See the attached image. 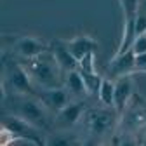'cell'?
I'll list each match as a JSON object with an SVG mask.
<instances>
[{
	"label": "cell",
	"instance_id": "obj_1",
	"mask_svg": "<svg viewBox=\"0 0 146 146\" xmlns=\"http://www.w3.org/2000/svg\"><path fill=\"white\" fill-rule=\"evenodd\" d=\"M4 113H11L21 117L30 123L40 127L42 131H52V115L44 106V103L36 98V94H25V92H9L2 94Z\"/></svg>",
	"mask_w": 146,
	"mask_h": 146
},
{
	"label": "cell",
	"instance_id": "obj_2",
	"mask_svg": "<svg viewBox=\"0 0 146 146\" xmlns=\"http://www.w3.org/2000/svg\"><path fill=\"white\" fill-rule=\"evenodd\" d=\"M23 64L26 66L36 89H50V87H61L63 85L64 71L58 64L50 49L45 50L44 54H40V56L33 58V59L23 61Z\"/></svg>",
	"mask_w": 146,
	"mask_h": 146
},
{
	"label": "cell",
	"instance_id": "obj_3",
	"mask_svg": "<svg viewBox=\"0 0 146 146\" xmlns=\"http://www.w3.org/2000/svg\"><path fill=\"white\" fill-rule=\"evenodd\" d=\"M2 90L4 94L9 92H25V94H35L36 85L33 84L26 66L21 59H17L12 54L4 56V66H2Z\"/></svg>",
	"mask_w": 146,
	"mask_h": 146
},
{
	"label": "cell",
	"instance_id": "obj_4",
	"mask_svg": "<svg viewBox=\"0 0 146 146\" xmlns=\"http://www.w3.org/2000/svg\"><path fill=\"white\" fill-rule=\"evenodd\" d=\"M120 115L115 108L103 106V108H87L84 113V125L87 129V134L92 137H103L111 134L117 127V120Z\"/></svg>",
	"mask_w": 146,
	"mask_h": 146
},
{
	"label": "cell",
	"instance_id": "obj_5",
	"mask_svg": "<svg viewBox=\"0 0 146 146\" xmlns=\"http://www.w3.org/2000/svg\"><path fill=\"white\" fill-rule=\"evenodd\" d=\"M4 131L7 134L12 136V141H23L28 144H45L44 139V132L40 127H36L33 123H30L28 120L21 118V117H16L11 113H4Z\"/></svg>",
	"mask_w": 146,
	"mask_h": 146
},
{
	"label": "cell",
	"instance_id": "obj_6",
	"mask_svg": "<svg viewBox=\"0 0 146 146\" xmlns=\"http://www.w3.org/2000/svg\"><path fill=\"white\" fill-rule=\"evenodd\" d=\"M87 101L85 99H71L63 110L52 117V127L56 131H70L77 127L80 120L84 118V113L87 110Z\"/></svg>",
	"mask_w": 146,
	"mask_h": 146
},
{
	"label": "cell",
	"instance_id": "obj_7",
	"mask_svg": "<svg viewBox=\"0 0 146 146\" xmlns=\"http://www.w3.org/2000/svg\"><path fill=\"white\" fill-rule=\"evenodd\" d=\"M49 49H50V44L36 38V36H31V35H23V36H17L12 42L11 54L21 61H26V59H33L36 56H40V54H44Z\"/></svg>",
	"mask_w": 146,
	"mask_h": 146
},
{
	"label": "cell",
	"instance_id": "obj_8",
	"mask_svg": "<svg viewBox=\"0 0 146 146\" xmlns=\"http://www.w3.org/2000/svg\"><path fill=\"white\" fill-rule=\"evenodd\" d=\"M35 94H36V98L44 103V106L50 111L52 117L56 115L59 110H63L73 99L64 85H61V87H50V89H36Z\"/></svg>",
	"mask_w": 146,
	"mask_h": 146
},
{
	"label": "cell",
	"instance_id": "obj_9",
	"mask_svg": "<svg viewBox=\"0 0 146 146\" xmlns=\"http://www.w3.org/2000/svg\"><path fill=\"white\" fill-rule=\"evenodd\" d=\"M134 71H136V54L132 49H129L127 52L113 56V59L106 66V77L117 80L125 75H132Z\"/></svg>",
	"mask_w": 146,
	"mask_h": 146
},
{
	"label": "cell",
	"instance_id": "obj_10",
	"mask_svg": "<svg viewBox=\"0 0 146 146\" xmlns=\"http://www.w3.org/2000/svg\"><path fill=\"white\" fill-rule=\"evenodd\" d=\"M132 85L134 84L131 75H125L115 80V110L120 117L132 99Z\"/></svg>",
	"mask_w": 146,
	"mask_h": 146
},
{
	"label": "cell",
	"instance_id": "obj_11",
	"mask_svg": "<svg viewBox=\"0 0 146 146\" xmlns=\"http://www.w3.org/2000/svg\"><path fill=\"white\" fill-rule=\"evenodd\" d=\"M50 52L54 54L58 64L61 66L63 71H71V70H78V59L71 54V50L66 47L64 40L58 38L50 42Z\"/></svg>",
	"mask_w": 146,
	"mask_h": 146
},
{
	"label": "cell",
	"instance_id": "obj_12",
	"mask_svg": "<svg viewBox=\"0 0 146 146\" xmlns=\"http://www.w3.org/2000/svg\"><path fill=\"white\" fill-rule=\"evenodd\" d=\"M64 44H66V47L71 50V54L77 59L84 58L89 52H96L98 47H99L98 40L92 38L90 35H77V36H73V38H70V40H64Z\"/></svg>",
	"mask_w": 146,
	"mask_h": 146
},
{
	"label": "cell",
	"instance_id": "obj_13",
	"mask_svg": "<svg viewBox=\"0 0 146 146\" xmlns=\"http://www.w3.org/2000/svg\"><path fill=\"white\" fill-rule=\"evenodd\" d=\"M63 85L66 87V90L71 94L73 99H85L87 98V89L84 84V77L80 70H71V71H64V80Z\"/></svg>",
	"mask_w": 146,
	"mask_h": 146
},
{
	"label": "cell",
	"instance_id": "obj_14",
	"mask_svg": "<svg viewBox=\"0 0 146 146\" xmlns=\"http://www.w3.org/2000/svg\"><path fill=\"white\" fill-rule=\"evenodd\" d=\"M99 103L103 106H110V108H115V80L113 78H103L101 84V90H99V96H98Z\"/></svg>",
	"mask_w": 146,
	"mask_h": 146
},
{
	"label": "cell",
	"instance_id": "obj_15",
	"mask_svg": "<svg viewBox=\"0 0 146 146\" xmlns=\"http://www.w3.org/2000/svg\"><path fill=\"white\" fill-rule=\"evenodd\" d=\"M84 139H80L77 134H70L68 131L63 132H56V134H49V137L45 139V144H56V146H68V144H82Z\"/></svg>",
	"mask_w": 146,
	"mask_h": 146
},
{
	"label": "cell",
	"instance_id": "obj_16",
	"mask_svg": "<svg viewBox=\"0 0 146 146\" xmlns=\"http://www.w3.org/2000/svg\"><path fill=\"white\" fill-rule=\"evenodd\" d=\"M82 77H84V84H85V89H87V96H92V98H98L99 96V90H101V84H103V78L99 73H85V71H80Z\"/></svg>",
	"mask_w": 146,
	"mask_h": 146
},
{
	"label": "cell",
	"instance_id": "obj_17",
	"mask_svg": "<svg viewBox=\"0 0 146 146\" xmlns=\"http://www.w3.org/2000/svg\"><path fill=\"white\" fill-rule=\"evenodd\" d=\"M78 70L85 73H94L96 71V52H89L84 58L78 59Z\"/></svg>",
	"mask_w": 146,
	"mask_h": 146
},
{
	"label": "cell",
	"instance_id": "obj_18",
	"mask_svg": "<svg viewBox=\"0 0 146 146\" xmlns=\"http://www.w3.org/2000/svg\"><path fill=\"white\" fill-rule=\"evenodd\" d=\"M131 49L134 50V54H143V52H146V33L136 36L134 42H132V45H131Z\"/></svg>",
	"mask_w": 146,
	"mask_h": 146
},
{
	"label": "cell",
	"instance_id": "obj_19",
	"mask_svg": "<svg viewBox=\"0 0 146 146\" xmlns=\"http://www.w3.org/2000/svg\"><path fill=\"white\" fill-rule=\"evenodd\" d=\"M146 70V52L136 54V71H144Z\"/></svg>",
	"mask_w": 146,
	"mask_h": 146
},
{
	"label": "cell",
	"instance_id": "obj_20",
	"mask_svg": "<svg viewBox=\"0 0 146 146\" xmlns=\"http://www.w3.org/2000/svg\"><path fill=\"white\" fill-rule=\"evenodd\" d=\"M143 73H146V70H144V71H143Z\"/></svg>",
	"mask_w": 146,
	"mask_h": 146
}]
</instances>
